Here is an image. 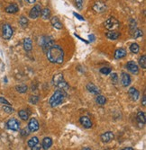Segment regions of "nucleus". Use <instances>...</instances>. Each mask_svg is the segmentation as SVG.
Listing matches in <instances>:
<instances>
[{"instance_id":"obj_1","label":"nucleus","mask_w":146,"mask_h":150,"mask_svg":"<svg viewBox=\"0 0 146 150\" xmlns=\"http://www.w3.org/2000/svg\"><path fill=\"white\" fill-rule=\"evenodd\" d=\"M47 59L50 62L54 64H62L64 61V51L59 45L53 44L46 52Z\"/></svg>"},{"instance_id":"obj_2","label":"nucleus","mask_w":146,"mask_h":150,"mask_svg":"<svg viewBox=\"0 0 146 150\" xmlns=\"http://www.w3.org/2000/svg\"><path fill=\"white\" fill-rule=\"evenodd\" d=\"M65 97H66V93L63 90H61V89L57 90L50 98L49 104L51 107H56L62 103Z\"/></svg>"},{"instance_id":"obj_3","label":"nucleus","mask_w":146,"mask_h":150,"mask_svg":"<svg viewBox=\"0 0 146 150\" xmlns=\"http://www.w3.org/2000/svg\"><path fill=\"white\" fill-rule=\"evenodd\" d=\"M52 83L53 85L57 87H59L61 90H67L69 88V85L67 84V82L64 80V77L62 73H59L53 77V79H52Z\"/></svg>"},{"instance_id":"obj_4","label":"nucleus","mask_w":146,"mask_h":150,"mask_svg":"<svg viewBox=\"0 0 146 150\" xmlns=\"http://www.w3.org/2000/svg\"><path fill=\"white\" fill-rule=\"evenodd\" d=\"M40 40H41V45L44 52H47V50L54 44L53 40L48 36H43Z\"/></svg>"},{"instance_id":"obj_5","label":"nucleus","mask_w":146,"mask_h":150,"mask_svg":"<svg viewBox=\"0 0 146 150\" xmlns=\"http://www.w3.org/2000/svg\"><path fill=\"white\" fill-rule=\"evenodd\" d=\"M119 24H119L118 20H116L114 17H109L107 21L105 22V27L108 31H114L115 29L118 28Z\"/></svg>"},{"instance_id":"obj_6","label":"nucleus","mask_w":146,"mask_h":150,"mask_svg":"<svg viewBox=\"0 0 146 150\" xmlns=\"http://www.w3.org/2000/svg\"><path fill=\"white\" fill-rule=\"evenodd\" d=\"M2 35H3V38L5 40H9L12 37L13 29L9 24H5L3 25V27H2Z\"/></svg>"},{"instance_id":"obj_7","label":"nucleus","mask_w":146,"mask_h":150,"mask_svg":"<svg viewBox=\"0 0 146 150\" xmlns=\"http://www.w3.org/2000/svg\"><path fill=\"white\" fill-rule=\"evenodd\" d=\"M6 126L9 129L14 131H18L20 128V123L16 119H10L7 122H6Z\"/></svg>"},{"instance_id":"obj_8","label":"nucleus","mask_w":146,"mask_h":150,"mask_svg":"<svg viewBox=\"0 0 146 150\" xmlns=\"http://www.w3.org/2000/svg\"><path fill=\"white\" fill-rule=\"evenodd\" d=\"M41 12H42V8H41V5H35L34 7H32L29 13V16L32 19H36L40 16L41 15Z\"/></svg>"},{"instance_id":"obj_9","label":"nucleus","mask_w":146,"mask_h":150,"mask_svg":"<svg viewBox=\"0 0 146 150\" xmlns=\"http://www.w3.org/2000/svg\"><path fill=\"white\" fill-rule=\"evenodd\" d=\"M28 128L30 132H35L39 129V122L35 118H32L29 120L28 123Z\"/></svg>"},{"instance_id":"obj_10","label":"nucleus","mask_w":146,"mask_h":150,"mask_svg":"<svg viewBox=\"0 0 146 150\" xmlns=\"http://www.w3.org/2000/svg\"><path fill=\"white\" fill-rule=\"evenodd\" d=\"M126 67H127L128 71H130L132 74L137 75L139 73V67L135 61H129L126 65Z\"/></svg>"},{"instance_id":"obj_11","label":"nucleus","mask_w":146,"mask_h":150,"mask_svg":"<svg viewBox=\"0 0 146 150\" xmlns=\"http://www.w3.org/2000/svg\"><path fill=\"white\" fill-rule=\"evenodd\" d=\"M114 138H115V135H114V133L111 132V131L105 132V133H103V134L100 136V139H101V140H102L104 143H108V142H110L111 140L114 139Z\"/></svg>"},{"instance_id":"obj_12","label":"nucleus","mask_w":146,"mask_h":150,"mask_svg":"<svg viewBox=\"0 0 146 150\" xmlns=\"http://www.w3.org/2000/svg\"><path fill=\"white\" fill-rule=\"evenodd\" d=\"M79 122H80V124L86 128H89L92 127V122H91L90 119L89 117H87V116H82V117H80Z\"/></svg>"},{"instance_id":"obj_13","label":"nucleus","mask_w":146,"mask_h":150,"mask_svg":"<svg viewBox=\"0 0 146 150\" xmlns=\"http://www.w3.org/2000/svg\"><path fill=\"white\" fill-rule=\"evenodd\" d=\"M128 94L132 101H137L139 99V96H140V93H139V91L135 87L130 88L128 91Z\"/></svg>"},{"instance_id":"obj_14","label":"nucleus","mask_w":146,"mask_h":150,"mask_svg":"<svg viewBox=\"0 0 146 150\" xmlns=\"http://www.w3.org/2000/svg\"><path fill=\"white\" fill-rule=\"evenodd\" d=\"M93 9H94L97 13H102L107 9V5H105V3H103L101 1H98V2L95 3L94 6H93Z\"/></svg>"},{"instance_id":"obj_15","label":"nucleus","mask_w":146,"mask_h":150,"mask_svg":"<svg viewBox=\"0 0 146 150\" xmlns=\"http://www.w3.org/2000/svg\"><path fill=\"white\" fill-rule=\"evenodd\" d=\"M121 83L123 85V86L126 87L131 84V77L130 76L125 72L122 73V77H121Z\"/></svg>"},{"instance_id":"obj_16","label":"nucleus","mask_w":146,"mask_h":150,"mask_svg":"<svg viewBox=\"0 0 146 150\" xmlns=\"http://www.w3.org/2000/svg\"><path fill=\"white\" fill-rule=\"evenodd\" d=\"M137 122H138V125L140 126L141 128L144 126L145 124V113L143 112H138L137 113Z\"/></svg>"},{"instance_id":"obj_17","label":"nucleus","mask_w":146,"mask_h":150,"mask_svg":"<svg viewBox=\"0 0 146 150\" xmlns=\"http://www.w3.org/2000/svg\"><path fill=\"white\" fill-rule=\"evenodd\" d=\"M126 56V50L123 48H120V49H118L115 51V54H114V57L116 59H123Z\"/></svg>"},{"instance_id":"obj_18","label":"nucleus","mask_w":146,"mask_h":150,"mask_svg":"<svg viewBox=\"0 0 146 150\" xmlns=\"http://www.w3.org/2000/svg\"><path fill=\"white\" fill-rule=\"evenodd\" d=\"M51 25L54 27V28L58 29V30H61L62 29V24L61 23V21L59 20V18L57 16H53L51 19Z\"/></svg>"},{"instance_id":"obj_19","label":"nucleus","mask_w":146,"mask_h":150,"mask_svg":"<svg viewBox=\"0 0 146 150\" xmlns=\"http://www.w3.org/2000/svg\"><path fill=\"white\" fill-rule=\"evenodd\" d=\"M87 89L90 93H94V94H99L100 93V90H99V88L97 86H96L94 84H92V83H89L87 85Z\"/></svg>"},{"instance_id":"obj_20","label":"nucleus","mask_w":146,"mask_h":150,"mask_svg":"<svg viewBox=\"0 0 146 150\" xmlns=\"http://www.w3.org/2000/svg\"><path fill=\"white\" fill-rule=\"evenodd\" d=\"M52 145V139L51 138H48L46 137L43 139V144H42V147L44 149V150H48Z\"/></svg>"},{"instance_id":"obj_21","label":"nucleus","mask_w":146,"mask_h":150,"mask_svg":"<svg viewBox=\"0 0 146 150\" xmlns=\"http://www.w3.org/2000/svg\"><path fill=\"white\" fill-rule=\"evenodd\" d=\"M18 11V5L16 4H11L5 7V12L8 13H16Z\"/></svg>"},{"instance_id":"obj_22","label":"nucleus","mask_w":146,"mask_h":150,"mask_svg":"<svg viewBox=\"0 0 146 150\" xmlns=\"http://www.w3.org/2000/svg\"><path fill=\"white\" fill-rule=\"evenodd\" d=\"M24 49L26 51H30L32 49V42L30 38H26L24 40Z\"/></svg>"},{"instance_id":"obj_23","label":"nucleus","mask_w":146,"mask_h":150,"mask_svg":"<svg viewBox=\"0 0 146 150\" xmlns=\"http://www.w3.org/2000/svg\"><path fill=\"white\" fill-rule=\"evenodd\" d=\"M105 36H107V38L109 39V40H115L118 39V37L120 36V34H119L118 32H115V31H109L108 32H107V34H105Z\"/></svg>"},{"instance_id":"obj_24","label":"nucleus","mask_w":146,"mask_h":150,"mask_svg":"<svg viewBox=\"0 0 146 150\" xmlns=\"http://www.w3.org/2000/svg\"><path fill=\"white\" fill-rule=\"evenodd\" d=\"M41 15H42V17H43V19H44V20H47V19H49L50 18V16H51V11H50V9L49 8H44V9H43L42 10V12H41Z\"/></svg>"},{"instance_id":"obj_25","label":"nucleus","mask_w":146,"mask_h":150,"mask_svg":"<svg viewBox=\"0 0 146 150\" xmlns=\"http://www.w3.org/2000/svg\"><path fill=\"white\" fill-rule=\"evenodd\" d=\"M96 102H97V104H99V105H104L105 104V103H107V99H105L103 95H97V98H96Z\"/></svg>"},{"instance_id":"obj_26","label":"nucleus","mask_w":146,"mask_h":150,"mask_svg":"<svg viewBox=\"0 0 146 150\" xmlns=\"http://www.w3.org/2000/svg\"><path fill=\"white\" fill-rule=\"evenodd\" d=\"M18 115H19V117L21 118L22 120H27L29 119V114H28V112H26V111H24V110L19 111Z\"/></svg>"},{"instance_id":"obj_27","label":"nucleus","mask_w":146,"mask_h":150,"mask_svg":"<svg viewBox=\"0 0 146 150\" xmlns=\"http://www.w3.org/2000/svg\"><path fill=\"white\" fill-rule=\"evenodd\" d=\"M39 143V139L37 138V137H32V138H31L29 140H28V146L30 147H32L34 146H35V145H37Z\"/></svg>"},{"instance_id":"obj_28","label":"nucleus","mask_w":146,"mask_h":150,"mask_svg":"<svg viewBox=\"0 0 146 150\" xmlns=\"http://www.w3.org/2000/svg\"><path fill=\"white\" fill-rule=\"evenodd\" d=\"M16 89L18 93H26L28 90V87L24 85H17L16 86Z\"/></svg>"},{"instance_id":"obj_29","label":"nucleus","mask_w":146,"mask_h":150,"mask_svg":"<svg viewBox=\"0 0 146 150\" xmlns=\"http://www.w3.org/2000/svg\"><path fill=\"white\" fill-rule=\"evenodd\" d=\"M130 50L132 53H135V54L138 53L139 50H140V47H139V45L137 43H132L130 46Z\"/></svg>"},{"instance_id":"obj_30","label":"nucleus","mask_w":146,"mask_h":150,"mask_svg":"<svg viewBox=\"0 0 146 150\" xmlns=\"http://www.w3.org/2000/svg\"><path fill=\"white\" fill-rule=\"evenodd\" d=\"M19 24H20V25H21L22 27H26V26H27V24H28V19L23 15V16L20 17V19H19Z\"/></svg>"},{"instance_id":"obj_31","label":"nucleus","mask_w":146,"mask_h":150,"mask_svg":"<svg viewBox=\"0 0 146 150\" xmlns=\"http://www.w3.org/2000/svg\"><path fill=\"white\" fill-rule=\"evenodd\" d=\"M143 31L140 30V29H136L134 32H132V37H134L135 39H137L139 37H142L143 36Z\"/></svg>"},{"instance_id":"obj_32","label":"nucleus","mask_w":146,"mask_h":150,"mask_svg":"<svg viewBox=\"0 0 146 150\" xmlns=\"http://www.w3.org/2000/svg\"><path fill=\"white\" fill-rule=\"evenodd\" d=\"M139 64L142 67V69H146V56L145 55L141 57L140 60H139Z\"/></svg>"},{"instance_id":"obj_33","label":"nucleus","mask_w":146,"mask_h":150,"mask_svg":"<svg viewBox=\"0 0 146 150\" xmlns=\"http://www.w3.org/2000/svg\"><path fill=\"white\" fill-rule=\"evenodd\" d=\"M111 80L114 84H116L118 82V76L116 73H113L111 74Z\"/></svg>"},{"instance_id":"obj_34","label":"nucleus","mask_w":146,"mask_h":150,"mask_svg":"<svg viewBox=\"0 0 146 150\" xmlns=\"http://www.w3.org/2000/svg\"><path fill=\"white\" fill-rule=\"evenodd\" d=\"M3 110H4L6 113H11V112H14V109L11 108V107L8 106V105H4V106H3Z\"/></svg>"},{"instance_id":"obj_35","label":"nucleus","mask_w":146,"mask_h":150,"mask_svg":"<svg viewBox=\"0 0 146 150\" xmlns=\"http://www.w3.org/2000/svg\"><path fill=\"white\" fill-rule=\"evenodd\" d=\"M100 72L104 75H108L111 73V69L110 67H102L100 69Z\"/></svg>"},{"instance_id":"obj_36","label":"nucleus","mask_w":146,"mask_h":150,"mask_svg":"<svg viewBox=\"0 0 146 150\" xmlns=\"http://www.w3.org/2000/svg\"><path fill=\"white\" fill-rule=\"evenodd\" d=\"M75 3H76L77 8H78L79 10L82 9V6H83V0H76Z\"/></svg>"},{"instance_id":"obj_37","label":"nucleus","mask_w":146,"mask_h":150,"mask_svg":"<svg viewBox=\"0 0 146 150\" xmlns=\"http://www.w3.org/2000/svg\"><path fill=\"white\" fill-rule=\"evenodd\" d=\"M29 101H30V103L34 104H36L38 103V101H39V97L38 96H31Z\"/></svg>"},{"instance_id":"obj_38","label":"nucleus","mask_w":146,"mask_h":150,"mask_svg":"<svg viewBox=\"0 0 146 150\" xmlns=\"http://www.w3.org/2000/svg\"><path fill=\"white\" fill-rule=\"evenodd\" d=\"M0 103H1L2 104H5V105L10 106V103L6 99H5L4 97H0Z\"/></svg>"},{"instance_id":"obj_39","label":"nucleus","mask_w":146,"mask_h":150,"mask_svg":"<svg viewBox=\"0 0 146 150\" xmlns=\"http://www.w3.org/2000/svg\"><path fill=\"white\" fill-rule=\"evenodd\" d=\"M31 148H32V150H41V148H42V146L40 145L39 143H38L37 145L34 146V147H31Z\"/></svg>"},{"instance_id":"obj_40","label":"nucleus","mask_w":146,"mask_h":150,"mask_svg":"<svg viewBox=\"0 0 146 150\" xmlns=\"http://www.w3.org/2000/svg\"><path fill=\"white\" fill-rule=\"evenodd\" d=\"M21 134H22V136H27L29 134V132H28V130L26 128H24L23 130L21 131Z\"/></svg>"},{"instance_id":"obj_41","label":"nucleus","mask_w":146,"mask_h":150,"mask_svg":"<svg viewBox=\"0 0 146 150\" xmlns=\"http://www.w3.org/2000/svg\"><path fill=\"white\" fill-rule=\"evenodd\" d=\"M73 15H74L77 18H78L79 20H81V21H84V18L81 16V15H78V13H73Z\"/></svg>"},{"instance_id":"obj_42","label":"nucleus","mask_w":146,"mask_h":150,"mask_svg":"<svg viewBox=\"0 0 146 150\" xmlns=\"http://www.w3.org/2000/svg\"><path fill=\"white\" fill-rule=\"evenodd\" d=\"M142 104H143V106H145V105H146V96H145V95H143V97Z\"/></svg>"},{"instance_id":"obj_43","label":"nucleus","mask_w":146,"mask_h":150,"mask_svg":"<svg viewBox=\"0 0 146 150\" xmlns=\"http://www.w3.org/2000/svg\"><path fill=\"white\" fill-rule=\"evenodd\" d=\"M24 1H26L28 4H34V3H35L36 0H24Z\"/></svg>"},{"instance_id":"obj_44","label":"nucleus","mask_w":146,"mask_h":150,"mask_svg":"<svg viewBox=\"0 0 146 150\" xmlns=\"http://www.w3.org/2000/svg\"><path fill=\"white\" fill-rule=\"evenodd\" d=\"M122 150H134V148H132V147H124Z\"/></svg>"},{"instance_id":"obj_45","label":"nucleus","mask_w":146,"mask_h":150,"mask_svg":"<svg viewBox=\"0 0 146 150\" xmlns=\"http://www.w3.org/2000/svg\"><path fill=\"white\" fill-rule=\"evenodd\" d=\"M82 150H91L89 147H84V148H82Z\"/></svg>"}]
</instances>
